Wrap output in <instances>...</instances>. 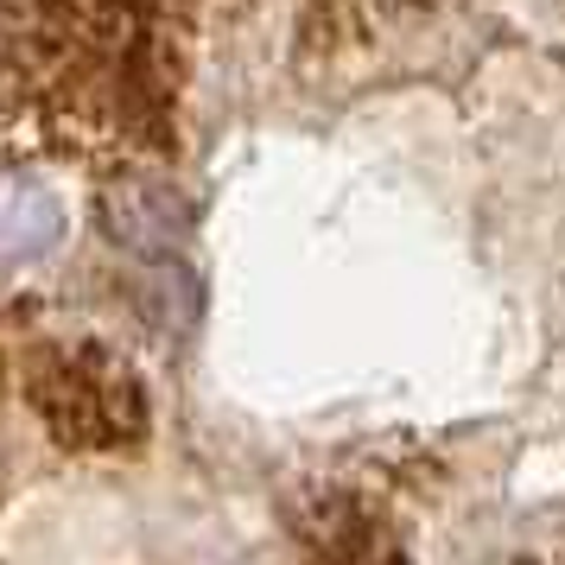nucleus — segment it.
Here are the masks:
<instances>
[{
  "mask_svg": "<svg viewBox=\"0 0 565 565\" xmlns=\"http://www.w3.org/2000/svg\"><path fill=\"white\" fill-rule=\"evenodd\" d=\"M20 394L71 451H134L147 438V387L89 343H20Z\"/></svg>",
  "mask_w": 565,
  "mask_h": 565,
  "instance_id": "1",
  "label": "nucleus"
}]
</instances>
